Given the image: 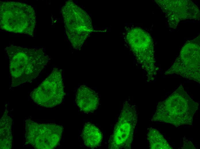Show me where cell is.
Masks as SVG:
<instances>
[{
	"label": "cell",
	"instance_id": "cell-13",
	"mask_svg": "<svg viewBox=\"0 0 200 149\" xmlns=\"http://www.w3.org/2000/svg\"><path fill=\"white\" fill-rule=\"evenodd\" d=\"M184 144L183 149H195V148L192 143L185 138L184 139Z\"/></svg>",
	"mask_w": 200,
	"mask_h": 149
},
{
	"label": "cell",
	"instance_id": "cell-5",
	"mask_svg": "<svg viewBox=\"0 0 200 149\" xmlns=\"http://www.w3.org/2000/svg\"><path fill=\"white\" fill-rule=\"evenodd\" d=\"M137 120L135 106L125 101L109 140L108 148L130 149Z\"/></svg>",
	"mask_w": 200,
	"mask_h": 149
},
{
	"label": "cell",
	"instance_id": "cell-7",
	"mask_svg": "<svg viewBox=\"0 0 200 149\" xmlns=\"http://www.w3.org/2000/svg\"><path fill=\"white\" fill-rule=\"evenodd\" d=\"M200 45L197 41L186 43L166 75L176 74L200 83Z\"/></svg>",
	"mask_w": 200,
	"mask_h": 149
},
{
	"label": "cell",
	"instance_id": "cell-4",
	"mask_svg": "<svg viewBox=\"0 0 200 149\" xmlns=\"http://www.w3.org/2000/svg\"><path fill=\"white\" fill-rule=\"evenodd\" d=\"M61 12L68 39L74 48L80 50L90 31L89 17L71 1L66 2Z\"/></svg>",
	"mask_w": 200,
	"mask_h": 149
},
{
	"label": "cell",
	"instance_id": "cell-2",
	"mask_svg": "<svg viewBox=\"0 0 200 149\" xmlns=\"http://www.w3.org/2000/svg\"><path fill=\"white\" fill-rule=\"evenodd\" d=\"M198 105L181 85L165 100L158 103L151 121L170 123L176 127L185 124L191 125Z\"/></svg>",
	"mask_w": 200,
	"mask_h": 149
},
{
	"label": "cell",
	"instance_id": "cell-9",
	"mask_svg": "<svg viewBox=\"0 0 200 149\" xmlns=\"http://www.w3.org/2000/svg\"><path fill=\"white\" fill-rule=\"evenodd\" d=\"M76 103L80 110L86 113L93 112L97 108L99 99L95 91L84 85L78 88L76 96Z\"/></svg>",
	"mask_w": 200,
	"mask_h": 149
},
{
	"label": "cell",
	"instance_id": "cell-11",
	"mask_svg": "<svg viewBox=\"0 0 200 149\" xmlns=\"http://www.w3.org/2000/svg\"><path fill=\"white\" fill-rule=\"evenodd\" d=\"M6 110L0 119V149H10L11 148L13 137L11 126L12 120L8 115Z\"/></svg>",
	"mask_w": 200,
	"mask_h": 149
},
{
	"label": "cell",
	"instance_id": "cell-6",
	"mask_svg": "<svg viewBox=\"0 0 200 149\" xmlns=\"http://www.w3.org/2000/svg\"><path fill=\"white\" fill-rule=\"evenodd\" d=\"M25 144L35 148L51 149L59 144L63 131L62 126L54 123H39L31 120L25 121Z\"/></svg>",
	"mask_w": 200,
	"mask_h": 149
},
{
	"label": "cell",
	"instance_id": "cell-10",
	"mask_svg": "<svg viewBox=\"0 0 200 149\" xmlns=\"http://www.w3.org/2000/svg\"><path fill=\"white\" fill-rule=\"evenodd\" d=\"M82 136L85 145L91 148L99 146L103 139L102 134L100 130L90 122L84 125Z\"/></svg>",
	"mask_w": 200,
	"mask_h": 149
},
{
	"label": "cell",
	"instance_id": "cell-3",
	"mask_svg": "<svg viewBox=\"0 0 200 149\" xmlns=\"http://www.w3.org/2000/svg\"><path fill=\"white\" fill-rule=\"evenodd\" d=\"M0 9L1 28L33 37L36 17L31 6L18 2L1 1Z\"/></svg>",
	"mask_w": 200,
	"mask_h": 149
},
{
	"label": "cell",
	"instance_id": "cell-8",
	"mask_svg": "<svg viewBox=\"0 0 200 149\" xmlns=\"http://www.w3.org/2000/svg\"><path fill=\"white\" fill-rule=\"evenodd\" d=\"M64 95L61 70L55 68L41 84L31 93L30 96L37 104L51 108L60 104Z\"/></svg>",
	"mask_w": 200,
	"mask_h": 149
},
{
	"label": "cell",
	"instance_id": "cell-12",
	"mask_svg": "<svg viewBox=\"0 0 200 149\" xmlns=\"http://www.w3.org/2000/svg\"><path fill=\"white\" fill-rule=\"evenodd\" d=\"M147 136L150 149H173L163 135L156 129L152 128H149Z\"/></svg>",
	"mask_w": 200,
	"mask_h": 149
},
{
	"label": "cell",
	"instance_id": "cell-1",
	"mask_svg": "<svg viewBox=\"0 0 200 149\" xmlns=\"http://www.w3.org/2000/svg\"><path fill=\"white\" fill-rule=\"evenodd\" d=\"M5 50L9 60L13 87L34 79L50 59L41 49L11 46L7 47Z\"/></svg>",
	"mask_w": 200,
	"mask_h": 149
}]
</instances>
